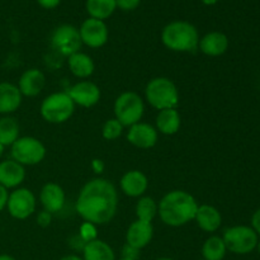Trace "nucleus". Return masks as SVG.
<instances>
[{
    "label": "nucleus",
    "mask_w": 260,
    "mask_h": 260,
    "mask_svg": "<svg viewBox=\"0 0 260 260\" xmlns=\"http://www.w3.org/2000/svg\"><path fill=\"white\" fill-rule=\"evenodd\" d=\"M75 210L84 222L103 226L111 222L118 210V192L106 178H94L80 189Z\"/></svg>",
    "instance_id": "f257e3e1"
},
{
    "label": "nucleus",
    "mask_w": 260,
    "mask_h": 260,
    "mask_svg": "<svg viewBox=\"0 0 260 260\" xmlns=\"http://www.w3.org/2000/svg\"><path fill=\"white\" fill-rule=\"evenodd\" d=\"M198 206L190 193L180 189L170 190L157 203V216L164 225L180 228L194 220Z\"/></svg>",
    "instance_id": "f03ea898"
},
{
    "label": "nucleus",
    "mask_w": 260,
    "mask_h": 260,
    "mask_svg": "<svg viewBox=\"0 0 260 260\" xmlns=\"http://www.w3.org/2000/svg\"><path fill=\"white\" fill-rule=\"evenodd\" d=\"M161 42L168 50L174 52H194L198 50L200 33L187 20H174L162 28Z\"/></svg>",
    "instance_id": "7ed1b4c3"
},
{
    "label": "nucleus",
    "mask_w": 260,
    "mask_h": 260,
    "mask_svg": "<svg viewBox=\"0 0 260 260\" xmlns=\"http://www.w3.org/2000/svg\"><path fill=\"white\" fill-rule=\"evenodd\" d=\"M146 102L157 111L177 108L179 104V91L173 80L165 76L151 79L145 88Z\"/></svg>",
    "instance_id": "20e7f679"
},
{
    "label": "nucleus",
    "mask_w": 260,
    "mask_h": 260,
    "mask_svg": "<svg viewBox=\"0 0 260 260\" xmlns=\"http://www.w3.org/2000/svg\"><path fill=\"white\" fill-rule=\"evenodd\" d=\"M75 107L66 91H58L50 94L43 99L40 107V113L48 123L61 124L73 117Z\"/></svg>",
    "instance_id": "39448f33"
},
{
    "label": "nucleus",
    "mask_w": 260,
    "mask_h": 260,
    "mask_svg": "<svg viewBox=\"0 0 260 260\" xmlns=\"http://www.w3.org/2000/svg\"><path fill=\"white\" fill-rule=\"evenodd\" d=\"M114 118L123 127L141 122L145 113V103L141 95L135 91H123L114 101Z\"/></svg>",
    "instance_id": "423d86ee"
},
{
    "label": "nucleus",
    "mask_w": 260,
    "mask_h": 260,
    "mask_svg": "<svg viewBox=\"0 0 260 260\" xmlns=\"http://www.w3.org/2000/svg\"><path fill=\"white\" fill-rule=\"evenodd\" d=\"M228 251L238 255H245L254 251L258 246L259 236L251 226L238 225L229 228L221 236Z\"/></svg>",
    "instance_id": "0eeeda50"
},
{
    "label": "nucleus",
    "mask_w": 260,
    "mask_h": 260,
    "mask_svg": "<svg viewBox=\"0 0 260 260\" xmlns=\"http://www.w3.org/2000/svg\"><path fill=\"white\" fill-rule=\"evenodd\" d=\"M10 154L12 159L23 167H32L40 164L45 159L46 146L36 137L23 136L10 146Z\"/></svg>",
    "instance_id": "6e6552de"
},
{
    "label": "nucleus",
    "mask_w": 260,
    "mask_h": 260,
    "mask_svg": "<svg viewBox=\"0 0 260 260\" xmlns=\"http://www.w3.org/2000/svg\"><path fill=\"white\" fill-rule=\"evenodd\" d=\"M37 200L35 193L28 188H15L8 197L7 208L15 220H27L36 212Z\"/></svg>",
    "instance_id": "1a4fd4ad"
},
{
    "label": "nucleus",
    "mask_w": 260,
    "mask_h": 260,
    "mask_svg": "<svg viewBox=\"0 0 260 260\" xmlns=\"http://www.w3.org/2000/svg\"><path fill=\"white\" fill-rule=\"evenodd\" d=\"M81 38L79 29L71 24H61L51 35V46L63 56H71L80 51Z\"/></svg>",
    "instance_id": "9d476101"
},
{
    "label": "nucleus",
    "mask_w": 260,
    "mask_h": 260,
    "mask_svg": "<svg viewBox=\"0 0 260 260\" xmlns=\"http://www.w3.org/2000/svg\"><path fill=\"white\" fill-rule=\"evenodd\" d=\"M79 33L83 45L90 48L103 47L109 38V30L106 22L90 17L81 23Z\"/></svg>",
    "instance_id": "9b49d317"
},
{
    "label": "nucleus",
    "mask_w": 260,
    "mask_h": 260,
    "mask_svg": "<svg viewBox=\"0 0 260 260\" xmlns=\"http://www.w3.org/2000/svg\"><path fill=\"white\" fill-rule=\"evenodd\" d=\"M66 93L75 106L83 107V108H91V107L96 106L102 96L99 86L89 80L78 81L73 86H70Z\"/></svg>",
    "instance_id": "f8f14e48"
},
{
    "label": "nucleus",
    "mask_w": 260,
    "mask_h": 260,
    "mask_svg": "<svg viewBox=\"0 0 260 260\" xmlns=\"http://www.w3.org/2000/svg\"><path fill=\"white\" fill-rule=\"evenodd\" d=\"M159 132L150 123L139 122L128 127L127 131V141L137 149L149 150L157 144Z\"/></svg>",
    "instance_id": "ddd939ff"
},
{
    "label": "nucleus",
    "mask_w": 260,
    "mask_h": 260,
    "mask_svg": "<svg viewBox=\"0 0 260 260\" xmlns=\"http://www.w3.org/2000/svg\"><path fill=\"white\" fill-rule=\"evenodd\" d=\"M152 238H154L152 222L135 220L126 231V244H128L132 248L139 249V250L149 245Z\"/></svg>",
    "instance_id": "4468645a"
},
{
    "label": "nucleus",
    "mask_w": 260,
    "mask_h": 260,
    "mask_svg": "<svg viewBox=\"0 0 260 260\" xmlns=\"http://www.w3.org/2000/svg\"><path fill=\"white\" fill-rule=\"evenodd\" d=\"M65 190L57 183L48 182L41 188L40 202L43 211H47L51 215L60 212L65 205Z\"/></svg>",
    "instance_id": "2eb2a0df"
},
{
    "label": "nucleus",
    "mask_w": 260,
    "mask_h": 260,
    "mask_svg": "<svg viewBox=\"0 0 260 260\" xmlns=\"http://www.w3.org/2000/svg\"><path fill=\"white\" fill-rule=\"evenodd\" d=\"M119 187L123 194L131 198H140L145 196L149 188V179L140 170H129L122 175Z\"/></svg>",
    "instance_id": "dca6fc26"
},
{
    "label": "nucleus",
    "mask_w": 260,
    "mask_h": 260,
    "mask_svg": "<svg viewBox=\"0 0 260 260\" xmlns=\"http://www.w3.org/2000/svg\"><path fill=\"white\" fill-rule=\"evenodd\" d=\"M46 85V76L38 69H28L18 80V89L23 96L33 98L43 90Z\"/></svg>",
    "instance_id": "f3484780"
},
{
    "label": "nucleus",
    "mask_w": 260,
    "mask_h": 260,
    "mask_svg": "<svg viewBox=\"0 0 260 260\" xmlns=\"http://www.w3.org/2000/svg\"><path fill=\"white\" fill-rule=\"evenodd\" d=\"M198 50L205 53L206 56L211 57H217V56L223 55L229 50V38L225 33L213 30L208 32L200 38L198 43Z\"/></svg>",
    "instance_id": "a211bd4d"
},
{
    "label": "nucleus",
    "mask_w": 260,
    "mask_h": 260,
    "mask_svg": "<svg viewBox=\"0 0 260 260\" xmlns=\"http://www.w3.org/2000/svg\"><path fill=\"white\" fill-rule=\"evenodd\" d=\"M25 179V169L13 159L0 162V185L7 189L18 188Z\"/></svg>",
    "instance_id": "6ab92c4d"
},
{
    "label": "nucleus",
    "mask_w": 260,
    "mask_h": 260,
    "mask_svg": "<svg viewBox=\"0 0 260 260\" xmlns=\"http://www.w3.org/2000/svg\"><path fill=\"white\" fill-rule=\"evenodd\" d=\"M196 223L202 231L208 234L216 233L222 225V216L216 207L211 205H200L196 212Z\"/></svg>",
    "instance_id": "aec40b11"
},
{
    "label": "nucleus",
    "mask_w": 260,
    "mask_h": 260,
    "mask_svg": "<svg viewBox=\"0 0 260 260\" xmlns=\"http://www.w3.org/2000/svg\"><path fill=\"white\" fill-rule=\"evenodd\" d=\"M23 95L17 85L12 83H0V114H10L18 111Z\"/></svg>",
    "instance_id": "412c9836"
},
{
    "label": "nucleus",
    "mask_w": 260,
    "mask_h": 260,
    "mask_svg": "<svg viewBox=\"0 0 260 260\" xmlns=\"http://www.w3.org/2000/svg\"><path fill=\"white\" fill-rule=\"evenodd\" d=\"M155 124H156L155 128L157 129L159 134L165 135V136H172L179 131L182 118H180V114L177 111V108L162 109L157 113Z\"/></svg>",
    "instance_id": "4be33fe9"
},
{
    "label": "nucleus",
    "mask_w": 260,
    "mask_h": 260,
    "mask_svg": "<svg viewBox=\"0 0 260 260\" xmlns=\"http://www.w3.org/2000/svg\"><path fill=\"white\" fill-rule=\"evenodd\" d=\"M68 65L71 74L78 79L90 78L93 75L94 70H95L93 58L89 55H86V53L80 52V51L69 56Z\"/></svg>",
    "instance_id": "5701e85b"
},
{
    "label": "nucleus",
    "mask_w": 260,
    "mask_h": 260,
    "mask_svg": "<svg viewBox=\"0 0 260 260\" xmlns=\"http://www.w3.org/2000/svg\"><path fill=\"white\" fill-rule=\"evenodd\" d=\"M83 260H116V254L109 244L95 239L84 245Z\"/></svg>",
    "instance_id": "b1692460"
},
{
    "label": "nucleus",
    "mask_w": 260,
    "mask_h": 260,
    "mask_svg": "<svg viewBox=\"0 0 260 260\" xmlns=\"http://www.w3.org/2000/svg\"><path fill=\"white\" fill-rule=\"evenodd\" d=\"M85 8L90 18L106 20L117 9V4L116 0H86Z\"/></svg>",
    "instance_id": "393cba45"
},
{
    "label": "nucleus",
    "mask_w": 260,
    "mask_h": 260,
    "mask_svg": "<svg viewBox=\"0 0 260 260\" xmlns=\"http://www.w3.org/2000/svg\"><path fill=\"white\" fill-rule=\"evenodd\" d=\"M226 253L228 249L221 236H210L202 245L203 260H223Z\"/></svg>",
    "instance_id": "a878e982"
},
{
    "label": "nucleus",
    "mask_w": 260,
    "mask_h": 260,
    "mask_svg": "<svg viewBox=\"0 0 260 260\" xmlns=\"http://www.w3.org/2000/svg\"><path fill=\"white\" fill-rule=\"evenodd\" d=\"M19 139V124L13 117L5 116L0 118V142L7 146H12Z\"/></svg>",
    "instance_id": "bb28decb"
},
{
    "label": "nucleus",
    "mask_w": 260,
    "mask_h": 260,
    "mask_svg": "<svg viewBox=\"0 0 260 260\" xmlns=\"http://www.w3.org/2000/svg\"><path fill=\"white\" fill-rule=\"evenodd\" d=\"M135 213H136L137 220L152 222V220L157 216V202L152 197L142 196L137 200Z\"/></svg>",
    "instance_id": "cd10ccee"
},
{
    "label": "nucleus",
    "mask_w": 260,
    "mask_h": 260,
    "mask_svg": "<svg viewBox=\"0 0 260 260\" xmlns=\"http://www.w3.org/2000/svg\"><path fill=\"white\" fill-rule=\"evenodd\" d=\"M123 128L124 127L116 118H109L104 122L103 127H102V136L107 141H114L121 137Z\"/></svg>",
    "instance_id": "c85d7f7f"
},
{
    "label": "nucleus",
    "mask_w": 260,
    "mask_h": 260,
    "mask_svg": "<svg viewBox=\"0 0 260 260\" xmlns=\"http://www.w3.org/2000/svg\"><path fill=\"white\" fill-rule=\"evenodd\" d=\"M79 236L83 239L85 243H89V241H93L96 239V226L93 225V223L84 222L83 225L80 226V230H79Z\"/></svg>",
    "instance_id": "c756f323"
},
{
    "label": "nucleus",
    "mask_w": 260,
    "mask_h": 260,
    "mask_svg": "<svg viewBox=\"0 0 260 260\" xmlns=\"http://www.w3.org/2000/svg\"><path fill=\"white\" fill-rule=\"evenodd\" d=\"M117 8L124 12H132L141 4V0H116Z\"/></svg>",
    "instance_id": "7c9ffc66"
},
{
    "label": "nucleus",
    "mask_w": 260,
    "mask_h": 260,
    "mask_svg": "<svg viewBox=\"0 0 260 260\" xmlns=\"http://www.w3.org/2000/svg\"><path fill=\"white\" fill-rule=\"evenodd\" d=\"M51 222H52V215L50 212H47V211L42 210L37 215V223L41 228H48L51 225Z\"/></svg>",
    "instance_id": "2f4dec72"
},
{
    "label": "nucleus",
    "mask_w": 260,
    "mask_h": 260,
    "mask_svg": "<svg viewBox=\"0 0 260 260\" xmlns=\"http://www.w3.org/2000/svg\"><path fill=\"white\" fill-rule=\"evenodd\" d=\"M122 258L124 259H129V260H137L140 255V250L139 249H135L132 246H129L128 244L123 246V250H122Z\"/></svg>",
    "instance_id": "473e14b6"
},
{
    "label": "nucleus",
    "mask_w": 260,
    "mask_h": 260,
    "mask_svg": "<svg viewBox=\"0 0 260 260\" xmlns=\"http://www.w3.org/2000/svg\"><path fill=\"white\" fill-rule=\"evenodd\" d=\"M251 228H253V230L255 231L259 236L260 235V208L259 210H256L255 212L253 213V216H251Z\"/></svg>",
    "instance_id": "72a5a7b5"
},
{
    "label": "nucleus",
    "mask_w": 260,
    "mask_h": 260,
    "mask_svg": "<svg viewBox=\"0 0 260 260\" xmlns=\"http://www.w3.org/2000/svg\"><path fill=\"white\" fill-rule=\"evenodd\" d=\"M38 5L45 9H55L56 7H58L61 3V0H37Z\"/></svg>",
    "instance_id": "f704fd0d"
},
{
    "label": "nucleus",
    "mask_w": 260,
    "mask_h": 260,
    "mask_svg": "<svg viewBox=\"0 0 260 260\" xmlns=\"http://www.w3.org/2000/svg\"><path fill=\"white\" fill-rule=\"evenodd\" d=\"M104 168H106V165H104L103 160L94 159L93 161H91V169H93V172L95 173V174H102V173L104 172Z\"/></svg>",
    "instance_id": "c9c22d12"
},
{
    "label": "nucleus",
    "mask_w": 260,
    "mask_h": 260,
    "mask_svg": "<svg viewBox=\"0 0 260 260\" xmlns=\"http://www.w3.org/2000/svg\"><path fill=\"white\" fill-rule=\"evenodd\" d=\"M8 197H9L8 189L3 187V185H0V211H3L5 207H7Z\"/></svg>",
    "instance_id": "e433bc0d"
},
{
    "label": "nucleus",
    "mask_w": 260,
    "mask_h": 260,
    "mask_svg": "<svg viewBox=\"0 0 260 260\" xmlns=\"http://www.w3.org/2000/svg\"><path fill=\"white\" fill-rule=\"evenodd\" d=\"M60 260H83V258H80L79 255H74V254H71V255L63 256V258H61Z\"/></svg>",
    "instance_id": "4c0bfd02"
},
{
    "label": "nucleus",
    "mask_w": 260,
    "mask_h": 260,
    "mask_svg": "<svg viewBox=\"0 0 260 260\" xmlns=\"http://www.w3.org/2000/svg\"><path fill=\"white\" fill-rule=\"evenodd\" d=\"M201 2H202L205 5H208V7H211V5L217 4L218 0H201Z\"/></svg>",
    "instance_id": "58836bf2"
},
{
    "label": "nucleus",
    "mask_w": 260,
    "mask_h": 260,
    "mask_svg": "<svg viewBox=\"0 0 260 260\" xmlns=\"http://www.w3.org/2000/svg\"><path fill=\"white\" fill-rule=\"evenodd\" d=\"M0 260H15V258H13V256L10 255H7V254H3V255H0Z\"/></svg>",
    "instance_id": "ea45409f"
},
{
    "label": "nucleus",
    "mask_w": 260,
    "mask_h": 260,
    "mask_svg": "<svg viewBox=\"0 0 260 260\" xmlns=\"http://www.w3.org/2000/svg\"><path fill=\"white\" fill-rule=\"evenodd\" d=\"M4 150H5V146L0 142V157H2L3 154H4Z\"/></svg>",
    "instance_id": "a19ab883"
},
{
    "label": "nucleus",
    "mask_w": 260,
    "mask_h": 260,
    "mask_svg": "<svg viewBox=\"0 0 260 260\" xmlns=\"http://www.w3.org/2000/svg\"><path fill=\"white\" fill-rule=\"evenodd\" d=\"M256 250H258V253H259V255H260V241L258 243V246H256Z\"/></svg>",
    "instance_id": "79ce46f5"
},
{
    "label": "nucleus",
    "mask_w": 260,
    "mask_h": 260,
    "mask_svg": "<svg viewBox=\"0 0 260 260\" xmlns=\"http://www.w3.org/2000/svg\"><path fill=\"white\" fill-rule=\"evenodd\" d=\"M156 260H174V259H172V258H159Z\"/></svg>",
    "instance_id": "37998d69"
},
{
    "label": "nucleus",
    "mask_w": 260,
    "mask_h": 260,
    "mask_svg": "<svg viewBox=\"0 0 260 260\" xmlns=\"http://www.w3.org/2000/svg\"><path fill=\"white\" fill-rule=\"evenodd\" d=\"M119 260H129V259H124V258H122V259H119Z\"/></svg>",
    "instance_id": "c03bdc74"
},
{
    "label": "nucleus",
    "mask_w": 260,
    "mask_h": 260,
    "mask_svg": "<svg viewBox=\"0 0 260 260\" xmlns=\"http://www.w3.org/2000/svg\"><path fill=\"white\" fill-rule=\"evenodd\" d=\"M201 260H203V259H201Z\"/></svg>",
    "instance_id": "a18cd8bd"
}]
</instances>
